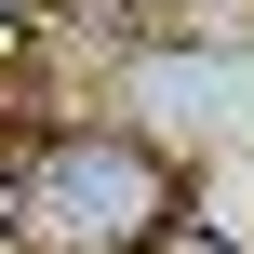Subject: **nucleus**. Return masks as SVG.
<instances>
[{
	"mask_svg": "<svg viewBox=\"0 0 254 254\" xmlns=\"http://www.w3.org/2000/svg\"><path fill=\"white\" fill-rule=\"evenodd\" d=\"M13 54H27V0H0V67H13Z\"/></svg>",
	"mask_w": 254,
	"mask_h": 254,
	"instance_id": "7ed1b4c3",
	"label": "nucleus"
},
{
	"mask_svg": "<svg viewBox=\"0 0 254 254\" xmlns=\"http://www.w3.org/2000/svg\"><path fill=\"white\" fill-rule=\"evenodd\" d=\"M147 228H174V161L147 134H54V147L13 161V241L134 254Z\"/></svg>",
	"mask_w": 254,
	"mask_h": 254,
	"instance_id": "f257e3e1",
	"label": "nucleus"
},
{
	"mask_svg": "<svg viewBox=\"0 0 254 254\" xmlns=\"http://www.w3.org/2000/svg\"><path fill=\"white\" fill-rule=\"evenodd\" d=\"M134 254H228V241H214L201 214H174V228H147V241H134Z\"/></svg>",
	"mask_w": 254,
	"mask_h": 254,
	"instance_id": "f03ea898",
	"label": "nucleus"
}]
</instances>
